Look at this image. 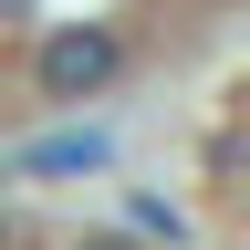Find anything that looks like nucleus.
Instances as JSON below:
<instances>
[{"instance_id": "obj_3", "label": "nucleus", "mask_w": 250, "mask_h": 250, "mask_svg": "<svg viewBox=\"0 0 250 250\" xmlns=\"http://www.w3.org/2000/svg\"><path fill=\"white\" fill-rule=\"evenodd\" d=\"M0 250H11V219H0Z\"/></svg>"}, {"instance_id": "obj_1", "label": "nucleus", "mask_w": 250, "mask_h": 250, "mask_svg": "<svg viewBox=\"0 0 250 250\" xmlns=\"http://www.w3.org/2000/svg\"><path fill=\"white\" fill-rule=\"evenodd\" d=\"M125 73V42H115V31H52V42H42V94H62V104H73V94H94V83H115Z\"/></svg>"}, {"instance_id": "obj_2", "label": "nucleus", "mask_w": 250, "mask_h": 250, "mask_svg": "<svg viewBox=\"0 0 250 250\" xmlns=\"http://www.w3.org/2000/svg\"><path fill=\"white\" fill-rule=\"evenodd\" d=\"M83 250H125V240H83Z\"/></svg>"}]
</instances>
